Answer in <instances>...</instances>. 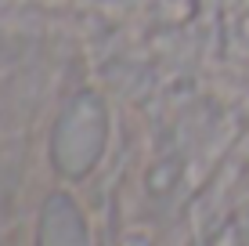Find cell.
I'll list each match as a JSON object with an SVG mask.
<instances>
[{"label":"cell","mask_w":249,"mask_h":246,"mask_svg":"<svg viewBox=\"0 0 249 246\" xmlns=\"http://www.w3.org/2000/svg\"><path fill=\"white\" fill-rule=\"evenodd\" d=\"M105 149V105L94 95H76L62 109L51 138V163L62 177H83L94 170Z\"/></svg>","instance_id":"cell-1"},{"label":"cell","mask_w":249,"mask_h":246,"mask_svg":"<svg viewBox=\"0 0 249 246\" xmlns=\"http://www.w3.org/2000/svg\"><path fill=\"white\" fill-rule=\"evenodd\" d=\"M36 246H90L87 221H83L80 207L69 196H62V192H54L44 203L40 228H36Z\"/></svg>","instance_id":"cell-2"}]
</instances>
